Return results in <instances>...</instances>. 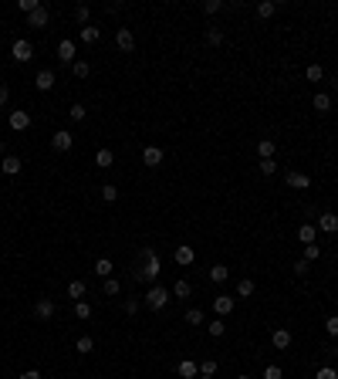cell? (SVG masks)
Masks as SVG:
<instances>
[{"mask_svg":"<svg viewBox=\"0 0 338 379\" xmlns=\"http://www.w3.org/2000/svg\"><path fill=\"white\" fill-rule=\"evenodd\" d=\"M78 38H81L84 44H95V41L102 38V31H98V28H92V24H84V28L78 31Z\"/></svg>","mask_w":338,"mask_h":379,"instance_id":"21","label":"cell"},{"mask_svg":"<svg viewBox=\"0 0 338 379\" xmlns=\"http://www.w3.org/2000/svg\"><path fill=\"white\" fill-rule=\"evenodd\" d=\"M315 237H318V227H315V224H301V227H298V240H301V244H315Z\"/></svg>","mask_w":338,"mask_h":379,"instance_id":"20","label":"cell"},{"mask_svg":"<svg viewBox=\"0 0 338 379\" xmlns=\"http://www.w3.org/2000/svg\"><path fill=\"white\" fill-rule=\"evenodd\" d=\"M71 71H75V78H88L92 65H88V61H75V65H71Z\"/></svg>","mask_w":338,"mask_h":379,"instance_id":"33","label":"cell"},{"mask_svg":"<svg viewBox=\"0 0 338 379\" xmlns=\"http://www.w3.org/2000/svg\"><path fill=\"white\" fill-rule=\"evenodd\" d=\"M0 156H4V142H0Z\"/></svg>","mask_w":338,"mask_h":379,"instance_id":"53","label":"cell"},{"mask_svg":"<svg viewBox=\"0 0 338 379\" xmlns=\"http://www.w3.org/2000/svg\"><path fill=\"white\" fill-rule=\"evenodd\" d=\"M237 294H240V298H250V294H254V281H250V278H244V281L237 284Z\"/></svg>","mask_w":338,"mask_h":379,"instance_id":"32","label":"cell"},{"mask_svg":"<svg viewBox=\"0 0 338 379\" xmlns=\"http://www.w3.org/2000/svg\"><path fill=\"white\" fill-rule=\"evenodd\" d=\"M20 379H41L38 369H27V372H20Z\"/></svg>","mask_w":338,"mask_h":379,"instance_id":"52","label":"cell"},{"mask_svg":"<svg viewBox=\"0 0 338 379\" xmlns=\"http://www.w3.org/2000/svg\"><path fill=\"white\" fill-rule=\"evenodd\" d=\"M315 379H338V372L331 369V366H321V369L315 372Z\"/></svg>","mask_w":338,"mask_h":379,"instance_id":"42","label":"cell"},{"mask_svg":"<svg viewBox=\"0 0 338 379\" xmlns=\"http://www.w3.org/2000/svg\"><path fill=\"white\" fill-rule=\"evenodd\" d=\"M47 20H51L47 7H38L34 14H27V28H47Z\"/></svg>","mask_w":338,"mask_h":379,"instance_id":"11","label":"cell"},{"mask_svg":"<svg viewBox=\"0 0 338 379\" xmlns=\"http://www.w3.org/2000/svg\"><path fill=\"white\" fill-rule=\"evenodd\" d=\"M264 379H284L281 366H267V369H264Z\"/></svg>","mask_w":338,"mask_h":379,"instance_id":"47","label":"cell"},{"mask_svg":"<svg viewBox=\"0 0 338 379\" xmlns=\"http://www.w3.org/2000/svg\"><path fill=\"white\" fill-rule=\"evenodd\" d=\"M68 115H71L75 122H84V105H71V109H68Z\"/></svg>","mask_w":338,"mask_h":379,"instance_id":"44","label":"cell"},{"mask_svg":"<svg viewBox=\"0 0 338 379\" xmlns=\"http://www.w3.org/2000/svg\"><path fill=\"white\" fill-rule=\"evenodd\" d=\"M38 7H41L38 0H20V10H24V14H34Z\"/></svg>","mask_w":338,"mask_h":379,"instance_id":"48","label":"cell"},{"mask_svg":"<svg viewBox=\"0 0 338 379\" xmlns=\"http://www.w3.org/2000/svg\"><path fill=\"white\" fill-rule=\"evenodd\" d=\"M102 200H105V203H115V200H119V190H115V183H105V186H102Z\"/></svg>","mask_w":338,"mask_h":379,"instance_id":"29","label":"cell"},{"mask_svg":"<svg viewBox=\"0 0 338 379\" xmlns=\"http://www.w3.org/2000/svg\"><path fill=\"white\" fill-rule=\"evenodd\" d=\"M325 332H328L331 339H338V315H328V322H325Z\"/></svg>","mask_w":338,"mask_h":379,"instance_id":"39","label":"cell"},{"mask_svg":"<svg viewBox=\"0 0 338 379\" xmlns=\"http://www.w3.org/2000/svg\"><path fill=\"white\" fill-rule=\"evenodd\" d=\"M142 163H146L149 170H156V166L162 163V149L159 146H146V149H142Z\"/></svg>","mask_w":338,"mask_h":379,"instance_id":"8","label":"cell"},{"mask_svg":"<svg viewBox=\"0 0 338 379\" xmlns=\"http://www.w3.org/2000/svg\"><path fill=\"white\" fill-rule=\"evenodd\" d=\"M68 298H78V302H81V298H84V281H71V284H68Z\"/></svg>","mask_w":338,"mask_h":379,"instance_id":"30","label":"cell"},{"mask_svg":"<svg viewBox=\"0 0 338 379\" xmlns=\"http://www.w3.org/2000/svg\"><path fill=\"white\" fill-rule=\"evenodd\" d=\"M51 146H54L58 152H68V149H71V146H75V136H71V132H65V129H61V132H54V136H51Z\"/></svg>","mask_w":338,"mask_h":379,"instance_id":"7","label":"cell"},{"mask_svg":"<svg viewBox=\"0 0 338 379\" xmlns=\"http://www.w3.org/2000/svg\"><path fill=\"white\" fill-rule=\"evenodd\" d=\"M335 92H338V78H335Z\"/></svg>","mask_w":338,"mask_h":379,"instance_id":"54","label":"cell"},{"mask_svg":"<svg viewBox=\"0 0 338 379\" xmlns=\"http://www.w3.org/2000/svg\"><path fill=\"white\" fill-rule=\"evenodd\" d=\"M186 322H189V325H203V312H200V308H189V312H186Z\"/></svg>","mask_w":338,"mask_h":379,"instance_id":"40","label":"cell"},{"mask_svg":"<svg viewBox=\"0 0 338 379\" xmlns=\"http://www.w3.org/2000/svg\"><path fill=\"white\" fill-rule=\"evenodd\" d=\"M88 14H92V10H88V4H78V7H75V17L81 20V24H88Z\"/></svg>","mask_w":338,"mask_h":379,"instance_id":"46","label":"cell"},{"mask_svg":"<svg viewBox=\"0 0 338 379\" xmlns=\"http://www.w3.org/2000/svg\"><path fill=\"white\" fill-rule=\"evenodd\" d=\"M115 47H119V51H125V55H129V51H135V34H132L129 28H119V31H115Z\"/></svg>","mask_w":338,"mask_h":379,"instance_id":"5","label":"cell"},{"mask_svg":"<svg viewBox=\"0 0 338 379\" xmlns=\"http://www.w3.org/2000/svg\"><path fill=\"white\" fill-rule=\"evenodd\" d=\"M207 329H210V335H213V339H220V335L227 332V325H223V318H216V322H210Z\"/></svg>","mask_w":338,"mask_h":379,"instance_id":"35","label":"cell"},{"mask_svg":"<svg viewBox=\"0 0 338 379\" xmlns=\"http://www.w3.org/2000/svg\"><path fill=\"white\" fill-rule=\"evenodd\" d=\"M142 302H146V308H149V312H162V308H166V302H169V288H162V284H152L149 291H146V298H142Z\"/></svg>","mask_w":338,"mask_h":379,"instance_id":"2","label":"cell"},{"mask_svg":"<svg viewBox=\"0 0 338 379\" xmlns=\"http://www.w3.org/2000/svg\"><path fill=\"white\" fill-rule=\"evenodd\" d=\"M0 173L17 176V173H20V159H17V156H4V159H0Z\"/></svg>","mask_w":338,"mask_h":379,"instance_id":"19","label":"cell"},{"mask_svg":"<svg viewBox=\"0 0 338 379\" xmlns=\"http://www.w3.org/2000/svg\"><path fill=\"white\" fill-rule=\"evenodd\" d=\"M203 10H207V14H220V10H223V0H207Z\"/></svg>","mask_w":338,"mask_h":379,"instance_id":"43","label":"cell"},{"mask_svg":"<svg viewBox=\"0 0 338 379\" xmlns=\"http://www.w3.org/2000/svg\"><path fill=\"white\" fill-rule=\"evenodd\" d=\"M257 152H261V159H274V156H277V142H274V139H261V142H257Z\"/></svg>","mask_w":338,"mask_h":379,"instance_id":"18","label":"cell"},{"mask_svg":"<svg viewBox=\"0 0 338 379\" xmlns=\"http://www.w3.org/2000/svg\"><path fill=\"white\" fill-rule=\"evenodd\" d=\"M75 315H78V318H92V305H88V302H75Z\"/></svg>","mask_w":338,"mask_h":379,"instance_id":"36","label":"cell"},{"mask_svg":"<svg viewBox=\"0 0 338 379\" xmlns=\"http://www.w3.org/2000/svg\"><path fill=\"white\" fill-rule=\"evenodd\" d=\"M237 379H250V376H237Z\"/></svg>","mask_w":338,"mask_h":379,"instance_id":"55","label":"cell"},{"mask_svg":"<svg viewBox=\"0 0 338 379\" xmlns=\"http://www.w3.org/2000/svg\"><path fill=\"white\" fill-rule=\"evenodd\" d=\"M216 372V359H203L200 362V376H213Z\"/></svg>","mask_w":338,"mask_h":379,"instance_id":"37","label":"cell"},{"mask_svg":"<svg viewBox=\"0 0 338 379\" xmlns=\"http://www.w3.org/2000/svg\"><path fill=\"white\" fill-rule=\"evenodd\" d=\"M315 227H318V230H325V234H338V217H335V213H321Z\"/></svg>","mask_w":338,"mask_h":379,"instance_id":"12","label":"cell"},{"mask_svg":"<svg viewBox=\"0 0 338 379\" xmlns=\"http://www.w3.org/2000/svg\"><path fill=\"white\" fill-rule=\"evenodd\" d=\"M58 58H61L65 65H75V41L61 38V44H58Z\"/></svg>","mask_w":338,"mask_h":379,"instance_id":"9","label":"cell"},{"mask_svg":"<svg viewBox=\"0 0 338 379\" xmlns=\"http://www.w3.org/2000/svg\"><path fill=\"white\" fill-rule=\"evenodd\" d=\"M10 55H14V61H20V65H24V61H31V58H34V44H31L27 38H17V41H14V47H10Z\"/></svg>","mask_w":338,"mask_h":379,"instance_id":"3","label":"cell"},{"mask_svg":"<svg viewBox=\"0 0 338 379\" xmlns=\"http://www.w3.org/2000/svg\"><path fill=\"white\" fill-rule=\"evenodd\" d=\"M207 41H210L213 47H220V44H223V34H220L216 28H210V31H207Z\"/></svg>","mask_w":338,"mask_h":379,"instance_id":"41","label":"cell"},{"mask_svg":"<svg viewBox=\"0 0 338 379\" xmlns=\"http://www.w3.org/2000/svg\"><path fill=\"white\" fill-rule=\"evenodd\" d=\"M284 180H288V186H294V190H308V186H311V176H308V173H294V170H291Z\"/></svg>","mask_w":338,"mask_h":379,"instance_id":"10","label":"cell"},{"mask_svg":"<svg viewBox=\"0 0 338 379\" xmlns=\"http://www.w3.org/2000/svg\"><path fill=\"white\" fill-rule=\"evenodd\" d=\"M261 173L264 176H274L277 173V159H261Z\"/></svg>","mask_w":338,"mask_h":379,"instance_id":"38","label":"cell"},{"mask_svg":"<svg viewBox=\"0 0 338 379\" xmlns=\"http://www.w3.org/2000/svg\"><path fill=\"white\" fill-rule=\"evenodd\" d=\"M173 294H176V298H189V294H193V284H189V281H176V284H173Z\"/></svg>","mask_w":338,"mask_h":379,"instance_id":"27","label":"cell"},{"mask_svg":"<svg viewBox=\"0 0 338 379\" xmlns=\"http://www.w3.org/2000/svg\"><path fill=\"white\" fill-rule=\"evenodd\" d=\"M112 261H108V257H98V261H95V275L98 278H112Z\"/></svg>","mask_w":338,"mask_h":379,"instance_id":"23","label":"cell"},{"mask_svg":"<svg viewBox=\"0 0 338 379\" xmlns=\"http://www.w3.org/2000/svg\"><path fill=\"white\" fill-rule=\"evenodd\" d=\"M176 372H179L183 379H196V362H193V359H183V362L176 366Z\"/></svg>","mask_w":338,"mask_h":379,"instance_id":"22","label":"cell"},{"mask_svg":"<svg viewBox=\"0 0 338 379\" xmlns=\"http://www.w3.org/2000/svg\"><path fill=\"white\" fill-rule=\"evenodd\" d=\"M311 105H315V112H328V109H331V95L318 92V95H315V102H311Z\"/></svg>","mask_w":338,"mask_h":379,"instance_id":"25","label":"cell"},{"mask_svg":"<svg viewBox=\"0 0 338 379\" xmlns=\"http://www.w3.org/2000/svg\"><path fill=\"white\" fill-rule=\"evenodd\" d=\"M257 14H261V17H274V14H277V4H274V0H264V4H257Z\"/></svg>","mask_w":338,"mask_h":379,"instance_id":"28","label":"cell"},{"mask_svg":"<svg viewBox=\"0 0 338 379\" xmlns=\"http://www.w3.org/2000/svg\"><path fill=\"white\" fill-rule=\"evenodd\" d=\"M92 349H95L92 335H81V339H78V352H92Z\"/></svg>","mask_w":338,"mask_h":379,"instance_id":"45","label":"cell"},{"mask_svg":"<svg viewBox=\"0 0 338 379\" xmlns=\"http://www.w3.org/2000/svg\"><path fill=\"white\" fill-rule=\"evenodd\" d=\"M200 379H213V376H200Z\"/></svg>","mask_w":338,"mask_h":379,"instance_id":"56","label":"cell"},{"mask_svg":"<svg viewBox=\"0 0 338 379\" xmlns=\"http://www.w3.org/2000/svg\"><path fill=\"white\" fill-rule=\"evenodd\" d=\"M102 288H105V294H119L122 291V281H119V278H105Z\"/></svg>","mask_w":338,"mask_h":379,"instance_id":"31","label":"cell"},{"mask_svg":"<svg viewBox=\"0 0 338 379\" xmlns=\"http://www.w3.org/2000/svg\"><path fill=\"white\" fill-rule=\"evenodd\" d=\"M54 312H58V305L51 302V298H38V302H34V318H41V322H51Z\"/></svg>","mask_w":338,"mask_h":379,"instance_id":"4","label":"cell"},{"mask_svg":"<svg viewBox=\"0 0 338 379\" xmlns=\"http://www.w3.org/2000/svg\"><path fill=\"white\" fill-rule=\"evenodd\" d=\"M54 82H58L54 71H47V68H44V71H38V78H34V85H38L41 92H51V88H54Z\"/></svg>","mask_w":338,"mask_h":379,"instance_id":"15","label":"cell"},{"mask_svg":"<svg viewBox=\"0 0 338 379\" xmlns=\"http://www.w3.org/2000/svg\"><path fill=\"white\" fill-rule=\"evenodd\" d=\"M27 125H31V115H27V112H20V109H17V112H10V129L24 132Z\"/></svg>","mask_w":338,"mask_h":379,"instance_id":"17","label":"cell"},{"mask_svg":"<svg viewBox=\"0 0 338 379\" xmlns=\"http://www.w3.org/2000/svg\"><path fill=\"white\" fill-rule=\"evenodd\" d=\"M193 261H196V251H193L189 244H179V247H176V264L186 267V264H193Z\"/></svg>","mask_w":338,"mask_h":379,"instance_id":"14","label":"cell"},{"mask_svg":"<svg viewBox=\"0 0 338 379\" xmlns=\"http://www.w3.org/2000/svg\"><path fill=\"white\" fill-rule=\"evenodd\" d=\"M95 166H98V170L115 166V152H112V149H98V152H95Z\"/></svg>","mask_w":338,"mask_h":379,"instance_id":"16","label":"cell"},{"mask_svg":"<svg viewBox=\"0 0 338 379\" xmlns=\"http://www.w3.org/2000/svg\"><path fill=\"white\" fill-rule=\"evenodd\" d=\"M294 275H308V261H304V257H301L298 264H294Z\"/></svg>","mask_w":338,"mask_h":379,"instance_id":"50","label":"cell"},{"mask_svg":"<svg viewBox=\"0 0 338 379\" xmlns=\"http://www.w3.org/2000/svg\"><path fill=\"white\" fill-rule=\"evenodd\" d=\"M227 278H230V271H227L223 264H213V267H210V281H213V284H223Z\"/></svg>","mask_w":338,"mask_h":379,"instance_id":"24","label":"cell"},{"mask_svg":"<svg viewBox=\"0 0 338 379\" xmlns=\"http://www.w3.org/2000/svg\"><path fill=\"white\" fill-rule=\"evenodd\" d=\"M318 254H321L318 244H304V261H308V264H311V261H318Z\"/></svg>","mask_w":338,"mask_h":379,"instance_id":"34","label":"cell"},{"mask_svg":"<svg viewBox=\"0 0 338 379\" xmlns=\"http://www.w3.org/2000/svg\"><path fill=\"white\" fill-rule=\"evenodd\" d=\"M159 271H162L159 254H156L152 247H142V264H139V271H135V278H139V281H156Z\"/></svg>","mask_w":338,"mask_h":379,"instance_id":"1","label":"cell"},{"mask_svg":"<svg viewBox=\"0 0 338 379\" xmlns=\"http://www.w3.org/2000/svg\"><path fill=\"white\" fill-rule=\"evenodd\" d=\"M271 345H274V349H288V345H291V332H288V329H274L271 332Z\"/></svg>","mask_w":338,"mask_h":379,"instance_id":"13","label":"cell"},{"mask_svg":"<svg viewBox=\"0 0 338 379\" xmlns=\"http://www.w3.org/2000/svg\"><path fill=\"white\" fill-rule=\"evenodd\" d=\"M7 98H10V88H7V85H0V109L7 105Z\"/></svg>","mask_w":338,"mask_h":379,"instance_id":"51","label":"cell"},{"mask_svg":"<svg viewBox=\"0 0 338 379\" xmlns=\"http://www.w3.org/2000/svg\"><path fill=\"white\" fill-rule=\"evenodd\" d=\"M125 312H129V315L139 312V298H129V302H125Z\"/></svg>","mask_w":338,"mask_h":379,"instance_id":"49","label":"cell"},{"mask_svg":"<svg viewBox=\"0 0 338 379\" xmlns=\"http://www.w3.org/2000/svg\"><path fill=\"white\" fill-rule=\"evenodd\" d=\"M304 78H308V82H321V78H325V68H321V65H308V68H304Z\"/></svg>","mask_w":338,"mask_h":379,"instance_id":"26","label":"cell"},{"mask_svg":"<svg viewBox=\"0 0 338 379\" xmlns=\"http://www.w3.org/2000/svg\"><path fill=\"white\" fill-rule=\"evenodd\" d=\"M234 308H237V298H230V294H216V298H213V312L220 315V318L230 315Z\"/></svg>","mask_w":338,"mask_h":379,"instance_id":"6","label":"cell"}]
</instances>
